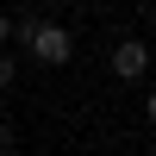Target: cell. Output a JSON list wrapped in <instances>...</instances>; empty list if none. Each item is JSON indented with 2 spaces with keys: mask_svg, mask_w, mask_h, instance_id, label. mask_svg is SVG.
Returning a JSON list of instances; mask_svg holds the SVG:
<instances>
[{
  "mask_svg": "<svg viewBox=\"0 0 156 156\" xmlns=\"http://www.w3.org/2000/svg\"><path fill=\"white\" fill-rule=\"evenodd\" d=\"M12 81H19V56L0 44V87H12Z\"/></svg>",
  "mask_w": 156,
  "mask_h": 156,
  "instance_id": "3",
  "label": "cell"
},
{
  "mask_svg": "<svg viewBox=\"0 0 156 156\" xmlns=\"http://www.w3.org/2000/svg\"><path fill=\"white\" fill-rule=\"evenodd\" d=\"M150 19H156V0H150Z\"/></svg>",
  "mask_w": 156,
  "mask_h": 156,
  "instance_id": "7",
  "label": "cell"
},
{
  "mask_svg": "<svg viewBox=\"0 0 156 156\" xmlns=\"http://www.w3.org/2000/svg\"><path fill=\"white\" fill-rule=\"evenodd\" d=\"M144 119L156 125V87H150V94H144Z\"/></svg>",
  "mask_w": 156,
  "mask_h": 156,
  "instance_id": "5",
  "label": "cell"
},
{
  "mask_svg": "<svg viewBox=\"0 0 156 156\" xmlns=\"http://www.w3.org/2000/svg\"><path fill=\"white\" fill-rule=\"evenodd\" d=\"M6 150H12V125L0 119V156H6Z\"/></svg>",
  "mask_w": 156,
  "mask_h": 156,
  "instance_id": "4",
  "label": "cell"
},
{
  "mask_svg": "<svg viewBox=\"0 0 156 156\" xmlns=\"http://www.w3.org/2000/svg\"><path fill=\"white\" fill-rule=\"evenodd\" d=\"M25 50H31V62H44V69H62V62L75 56V31H69V25H56V19H31Z\"/></svg>",
  "mask_w": 156,
  "mask_h": 156,
  "instance_id": "1",
  "label": "cell"
},
{
  "mask_svg": "<svg viewBox=\"0 0 156 156\" xmlns=\"http://www.w3.org/2000/svg\"><path fill=\"white\" fill-rule=\"evenodd\" d=\"M0 44H12V19H6V12H0Z\"/></svg>",
  "mask_w": 156,
  "mask_h": 156,
  "instance_id": "6",
  "label": "cell"
},
{
  "mask_svg": "<svg viewBox=\"0 0 156 156\" xmlns=\"http://www.w3.org/2000/svg\"><path fill=\"white\" fill-rule=\"evenodd\" d=\"M144 69H150V44L144 37L112 44V75H119V81H144Z\"/></svg>",
  "mask_w": 156,
  "mask_h": 156,
  "instance_id": "2",
  "label": "cell"
}]
</instances>
